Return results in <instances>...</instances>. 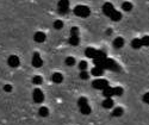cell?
I'll return each mask as SVG.
<instances>
[{"instance_id": "cell-1", "label": "cell", "mask_w": 149, "mask_h": 125, "mask_svg": "<svg viewBox=\"0 0 149 125\" xmlns=\"http://www.w3.org/2000/svg\"><path fill=\"white\" fill-rule=\"evenodd\" d=\"M74 15L78 16V17H81V18H86L91 15V10L90 7L85 6V5H78L75 8H74Z\"/></svg>"}, {"instance_id": "cell-2", "label": "cell", "mask_w": 149, "mask_h": 125, "mask_svg": "<svg viewBox=\"0 0 149 125\" xmlns=\"http://www.w3.org/2000/svg\"><path fill=\"white\" fill-rule=\"evenodd\" d=\"M92 87L94 90H105L106 87H109V81H106L105 79H95L92 82Z\"/></svg>"}, {"instance_id": "cell-3", "label": "cell", "mask_w": 149, "mask_h": 125, "mask_svg": "<svg viewBox=\"0 0 149 125\" xmlns=\"http://www.w3.org/2000/svg\"><path fill=\"white\" fill-rule=\"evenodd\" d=\"M57 8H58L60 13H62V15L67 13L68 8H69V0H60L57 4Z\"/></svg>"}, {"instance_id": "cell-4", "label": "cell", "mask_w": 149, "mask_h": 125, "mask_svg": "<svg viewBox=\"0 0 149 125\" xmlns=\"http://www.w3.org/2000/svg\"><path fill=\"white\" fill-rule=\"evenodd\" d=\"M32 98H33V101L37 104H41L43 100H44V94L40 88H35L33 93H32Z\"/></svg>"}, {"instance_id": "cell-5", "label": "cell", "mask_w": 149, "mask_h": 125, "mask_svg": "<svg viewBox=\"0 0 149 125\" xmlns=\"http://www.w3.org/2000/svg\"><path fill=\"white\" fill-rule=\"evenodd\" d=\"M32 66L36 67V68H40L43 66V60L41 58V55L38 53H33L32 55Z\"/></svg>"}, {"instance_id": "cell-6", "label": "cell", "mask_w": 149, "mask_h": 125, "mask_svg": "<svg viewBox=\"0 0 149 125\" xmlns=\"http://www.w3.org/2000/svg\"><path fill=\"white\" fill-rule=\"evenodd\" d=\"M7 65L12 68H17L19 65H20V61H19V57L16 56V55H11L8 58H7Z\"/></svg>"}, {"instance_id": "cell-7", "label": "cell", "mask_w": 149, "mask_h": 125, "mask_svg": "<svg viewBox=\"0 0 149 125\" xmlns=\"http://www.w3.org/2000/svg\"><path fill=\"white\" fill-rule=\"evenodd\" d=\"M113 11H115V7H113V5L111 4V3H105V4H104V6H103V12H104L105 16L110 17V15L112 13Z\"/></svg>"}, {"instance_id": "cell-8", "label": "cell", "mask_w": 149, "mask_h": 125, "mask_svg": "<svg viewBox=\"0 0 149 125\" xmlns=\"http://www.w3.org/2000/svg\"><path fill=\"white\" fill-rule=\"evenodd\" d=\"M45 38H47V36H45V33L42 32V31H37V32L33 35V41L37 42V43H43V42L45 41Z\"/></svg>"}, {"instance_id": "cell-9", "label": "cell", "mask_w": 149, "mask_h": 125, "mask_svg": "<svg viewBox=\"0 0 149 125\" xmlns=\"http://www.w3.org/2000/svg\"><path fill=\"white\" fill-rule=\"evenodd\" d=\"M103 95L105 98H112L115 95V90L112 88V87H106L105 90H103Z\"/></svg>"}, {"instance_id": "cell-10", "label": "cell", "mask_w": 149, "mask_h": 125, "mask_svg": "<svg viewBox=\"0 0 149 125\" xmlns=\"http://www.w3.org/2000/svg\"><path fill=\"white\" fill-rule=\"evenodd\" d=\"M103 107L104 108H106V110H109V108H112L113 107V105H115V101L111 98H106L104 101H103Z\"/></svg>"}, {"instance_id": "cell-11", "label": "cell", "mask_w": 149, "mask_h": 125, "mask_svg": "<svg viewBox=\"0 0 149 125\" xmlns=\"http://www.w3.org/2000/svg\"><path fill=\"white\" fill-rule=\"evenodd\" d=\"M52 80L55 83H61L62 81H63V75H62L61 73H54L53 76H52Z\"/></svg>"}, {"instance_id": "cell-12", "label": "cell", "mask_w": 149, "mask_h": 125, "mask_svg": "<svg viewBox=\"0 0 149 125\" xmlns=\"http://www.w3.org/2000/svg\"><path fill=\"white\" fill-rule=\"evenodd\" d=\"M110 18H111V20H113V22H119V20L122 19V13L115 10L110 15Z\"/></svg>"}, {"instance_id": "cell-13", "label": "cell", "mask_w": 149, "mask_h": 125, "mask_svg": "<svg viewBox=\"0 0 149 125\" xmlns=\"http://www.w3.org/2000/svg\"><path fill=\"white\" fill-rule=\"evenodd\" d=\"M91 73H92V75H94V76H102L103 73H104V69H103V67H94Z\"/></svg>"}, {"instance_id": "cell-14", "label": "cell", "mask_w": 149, "mask_h": 125, "mask_svg": "<svg viewBox=\"0 0 149 125\" xmlns=\"http://www.w3.org/2000/svg\"><path fill=\"white\" fill-rule=\"evenodd\" d=\"M124 45V40L122 38V37H117V38H115V41H113V47L115 48H122Z\"/></svg>"}, {"instance_id": "cell-15", "label": "cell", "mask_w": 149, "mask_h": 125, "mask_svg": "<svg viewBox=\"0 0 149 125\" xmlns=\"http://www.w3.org/2000/svg\"><path fill=\"white\" fill-rule=\"evenodd\" d=\"M80 112H81L82 115H90L91 112H92V110H91V107H90L88 104H86V105H84V106L80 107Z\"/></svg>"}, {"instance_id": "cell-16", "label": "cell", "mask_w": 149, "mask_h": 125, "mask_svg": "<svg viewBox=\"0 0 149 125\" xmlns=\"http://www.w3.org/2000/svg\"><path fill=\"white\" fill-rule=\"evenodd\" d=\"M131 47L134 49H140L142 47V43H141V38H135L131 41Z\"/></svg>"}, {"instance_id": "cell-17", "label": "cell", "mask_w": 149, "mask_h": 125, "mask_svg": "<svg viewBox=\"0 0 149 125\" xmlns=\"http://www.w3.org/2000/svg\"><path fill=\"white\" fill-rule=\"evenodd\" d=\"M38 115H40L41 117H48V115H49V110H48V107H45V106L40 107V110H38Z\"/></svg>"}, {"instance_id": "cell-18", "label": "cell", "mask_w": 149, "mask_h": 125, "mask_svg": "<svg viewBox=\"0 0 149 125\" xmlns=\"http://www.w3.org/2000/svg\"><path fill=\"white\" fill-rule=\"evenodd\" d=\"M123 113H124V111H123L122 107H115V110L112 112V116L113 117H122Z\"/></svg>"}, {"instance_id": "cell-19", "label": "cell", "mask_w": 149, "mask_h": 125, "mask_svg": "<svg viewBox=\"0 0 149 125\" xmlns=\"http://www.w3.org/2000/svg\"><path fill=\"white\" fill-rule=\"evenodd\" d=\"M122 8H123V11H125V12H130L132 10V4L129 3V1H124L123 5H122Z\"/></svg>"}, {"instance_id": "cell-20", "label": "cell", "mask_w": 149, "mask_h": 125, "mask_svg": "<svg viewBox=\"0 0 149 125\" xmlns=\"http://www.w3.org/2000/svg\"><path fill=\"white\" fill-rule=\"evenodd\" d=\"M80 42V38H79V36H70V38H69V43L72 45H78Z\"/></svg>"}, {"instance_id": "cell-21", "label": "cell", "mask_w": 149, "mask_h": 125, "mask_svg": "<svg viewBox=\"0 0 149 125\" xmlns=\"http://www.w3.org/2000/svg\"><path fill=\"white\" fill-rule=\"evenodd\" d=\"M42 82H43V79L40 75H36V76L32 78V83H35V85H41Z\"/></svg>"}, {"instance_id": "cell-22", "label": "cell", "mask_w": 149, "mask_h": 125, "mask_svg": "<svg viewBox=\"0 0 149 125\" xmlns=\"http://www.w3.org/2000/svg\"><path fill=\"white\" fill-rule=\"evenodd\" d=\"M54 28L56 30H61L62 28H63V22L62 20H55L54 22Z\"/></svg>"}, {"instance_id": "cell-23", "label": "cell", "mask_w": 149, "mask_h": 125, "mask_svg": "<svg viewBox=\"0 0 149 125\" xmlns=\"http://www.w3.org/2000/svg\"><path fill=\"white\" fill-rule=\"evenodd\" d=\"M87 67H88L87 62H86V61H80V63H79V69H80V72L86 70V69H87Z\"/></svg>"}, {"instance_id": "cell-24", "label": "cell", "mask_w": 149, "mask_h": 125, "mask_svg": "<svg viewBox=\"0 0 149 125\" xmlns=\"http://www.w3.org/2000/svg\"><path fill=\"white\" fill-rule=\"evenodd\" d=\"M86 104H88V101H87V98L81 97V98L78 100V105H79V107H81V106H84V105H86Z\"/></svg>"}, {"instance_id": "cell-25", "label": "cell", "mask_w": 149, "mask_h": 125, "mask_svg": "<svg viewBox=\"0 0 149 125\" xmlns=\"http://www.w3.org/2000/svg\"><path fill=\"white\" fill-rule=\"evenodd\" d=\"M66 65H67V66H74V65H75V58L72 57V56L67 57V58H66Z\"/></svg>"}, {"instance_id": "cell-26", "label": "cell", "mask_w": 149, "mask_h": 125, "mask_svg": "<svg viewBox=\"0 0 149 125\" xmlns=\"http://www.w3.org/2000/svg\"><path fill=\"white\" fill-rule=\"evenodd\" d=\"M142 47H149V36H144L143 38H141Z\"/></svg>"}, {"instance_id": "cell-27", "label": "cell", "mask_w": 149, "mask_h": 125, "mask_svg": "<svg viewBox=\"0 0 149 125\" xmlns=\"http://www.w3.org/2000/svg\"><path fill=\"white\" fill-rule=\"evenodd\" d=\"M79 76H80L81 80H87V79L90 78V74L86 72V70H84V72H80V75H79Z\"/></svg>"}, {"instance_id": "cell-28", "label": "cell", "mask_w": 149, "mask_h": 125, "mask_svg": "<svg viewBox=\"0 0 149 125\" xmlns=\"http://www.w3.org/2000/svg\"><path fill=\"white\" fill-rule=\"evenodd\" d=\"M113 90H115V95H122L123 94V88L122 87H113Z\"/></svg>"}, {"instance_id": "cell-29", "label": "cell", "mask_w": 149, "mask_h": 125, "mask_svg": "<svg viewBox=\"0 0 149 125\" xmlns=\"http://www.w3.org/2000/svg\"><path fill=\"white\" fill-rule=\"evenodd\" d=\"M70 36H79V29L78 28H72L70 29Z\"/></svg>"}, {"instance_id": "cell-30", "label": "cell", "mask_w": 149, "mask_h": 125, "mask_svg": "<svg viewBox=\"0 0 149 125\" xmlns=\"http://www.w3.org/2000/svg\"><path fill=\"white\" fill-rule=\"evenodd\" d=\"M143 101L146 104H149V92H147L144 95H143Z\"/></svg>"}, {"instance_id": "cell-31", "label": "cell", "mask_w": 149, "mask_h": 125, "mask_svg": "<svg viewBox=\"0 0 149 125\" xmlns=\"http://www.w3.org/2000/svg\"><path fill=\"white\" fill-rule=\"evenodd\" d=\"M4 91L5 92H11L12 91V86L11 85H5L4 86Z\"/></svg>"}, {"instance_id": "cell-32", "label": "cell", "mask_w": 149, "mask_h": 125, "mask_svg": "<svg viewBox=\"0 0 149 125\" xmlns=\"http://www.w3.org/2000/svg\"><path fill=\"white\" fill-rule=\"evenodd\" d=\"M111 33H112V30H111V29H107V30H106V35H111Z\"/></svg>"}]
</instances>
